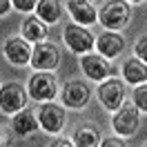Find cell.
I'll return each mask as SVG.
<instances>
[{
	"instance_id": "277c9868",
	"label": "cell",
	"mask_w": 147,
	"mask_h": 147,
	"mask_svg": "<svg viewBox=\"0 0 147 147\" xmlns=\"http://www.w3.org/2000/svg\"><path fill=\"white\" fill-rule=\"evenodd\" d=\"M56 94H58V87H56V78L49 71H38L31 76L29 80V96L34 100H51Z\"/></svg>"
},
{
	"instance_id": "603a6c76",
	"label": "cell",
	"mask_w": 147,
	"mask_h": 147,
	"mask_svg": "<svg viewBox=\"0 0 147 147\" xmlns=\"http://www.w3.org/2000/svg\"><path fill=\"white\" fill-rule=\"evenodd\" d=\"M7 11H9V0H0V13L5 16Z\"/></svg>"
},
{
	"instance_id": "4fadbf2b",
	"label": "cell",
	"mask_w": 147,
	"mask_h": 147,
	"mask_svg": "<svg viewBox=\"0 0 147 147\" xmlns=\"http://www.w3.org/2000/svg\"><path fill=\"white\" fill-rule=\"evenodd\" d=\"M67 9H69V13L74 16V20L78 25H92V22H96V9L92 7L89 0H69Z\"/></svg>"
},
{
	"instance_id": "7c38bea8",
	"label": "cell",
	"mask_w": 147,
	"mask_h": 147,
	"mask_svg": "<svg viewBox=\"0 0 147 147\" xmlns=\"http://www.w3.org/2000/svg\"><path fill=\"white\" fill-rule=\"evenodd\" d=\"M96 45H98V51H100L105 58H116V56L123 51L125 47V40L118 36V34H111V29L107 34H100L96 38Z\"/></svg>"
},
{
	"instance_id": "5b68a950",
	"label": "cell",
	"mask_w": 147,
	"mask_h": 147,
	"mask_svg": "<svg viewBox=\"0 0 147 147\" xmlns=\"http://www.w3.org/2000/svg\"><path fill=\"white\" fill-rule=\"evenodd\" d=\"M65 42L67 47L76 51V54H85V51H89L94 47V36L92 31H87L83 25H78V22H69L67 27H65Z\"/></svg>"
},
{
	"instance_id": "9c48e42d",
	"label": "cell",
	"mask_w": 147,
	"mask_h": 147,
	"mask_svg": "<svg viewBox=\"0 0 147 147\" xmlns=\"http://www.w3.org/2000/svg\"><path fill=\"white\" fill-rule=\"evenodd\" d=\"M65 118H67V116H65V109L58 107V105H54L51 100H47V105H42V107H40V114H38V120H40L42 129L49 131V134H58V131L65 127Z\"/></svg>"
},
{
	"instance_id": "d6986e66",
	"label": "cell",
	"mask_w": 147,
	"mask_h": 147,
	"mask_svg": "<svg viewBox=\"0 0 147 147\" xmlns=\"http://www.w3.org/2000/svg\"><path fill=\"white\" fill-rule=\"evenodd\" d=\"M134 102L138 105V109H140V111H147V85L134 89Z\"/></svg>"
},
{
	"instance_id": "44dd1931",
	"label": "cell",
	"mask_w": 147,
	"mask_h": 147,
	"mask_svg": "<svg viewBox=\"0 0 147 147\" xmlns=\"http://www.w3.org/2000/svg\"><path fill=\"white\" fill-rule=\"evenodd\" d=\"M13 5H16V9L20 11H31L38 7V0H13Z\"/></svg>"
},
{
	"instance_id": "2e32d148",
	"label": "cell",
	"mask_w": 147,
	"mask_h": 147,
	"mask_svg": "<svg viewBox=\"0 0 147 147\" xmlns=\"http://www.w3.org/2000/svg\"><path fill=\"white\" fill-rule=\"evenodd\" d=\"M11 125H13V131H16V134L27 136V134H34V131L38 129L40 120H36V116H34V111H31V109H20L18 114L13 116Z\"/></svg>"
},
{
	"instance_id": "30bf717a",
	"label": "cell",
	"mask_w": 147,
	"mask_h": 147,
	"mask_svg": "<svg viewBox=\"0 0 147 147\" xmlns=\"http://www.w3.org/2000/svg\"><path fill=\"white\" fill-rule=\"evenodd\" d=\"M89 100V87L80 80H69L63 87V102L71 109H83Z\"/></svg>"
},
{
	"instance_id": "5bb4252c",
	"label": "cell",
	"mask_w": 147,
	"mask_h": 147,
	"mask_svg": "<svg viewBox=\"0 0 147 147\" xmlns=\"http://www.w3.org/2000/svg\"><path fill=\"white\" fill-rule=\"evenodd\" d=\"M123 76H125V80L131 83V85H143L147 80V63H143L138 56L125 60V65H123Z\"/></svg>"
},
{
	"instance_id": "6da1fadb",
	"label": "cell",
	"mask_w": 147,
	"mask_h": 147,
	"mask_svg": "<svg viewBox=\"0 0 147 147\" xmlns=\"http://www.w3.org/2000/svg\"><path fill=\"white\" fill-rule=\"evenodd\" d=\"M129 18H131V9L125 0H111L98 13V20L105 29H111V31H118V29L127 27Z\"/></svg>"
},
{
	"instance_id": "8992f818",
	"label": "cell",
	"mask_w": 147,
	"mask_h": 147,
	"mask_svg": "<svg viewBox=\"0 0 147 147\" xmlns=\"http://www.w3.org/2000/svg\"><path fill=\"white\" fill-rule=\"evenodd\" d=\"M60 63V51L56 49V45L51 42H36L34 47V54H31V67L34 69H40V71H45V69H56V65Z\"/></svg>"
},
{
	"instance_id": "9a60e30c",
	"label": "cell",
	"mask_w": 147,
	"mask_h": 147,
	"mask_svg": "<svg viewBox=\"0 0 147 147\" xmlns=\"http://www.w3.org/2000/svg\"><path fill=\"white\" fill-rule=\"evenodd\" d=\"M47 34V22L40 16H29L22 25V38H27L29 42H42Z\"/></svg>"
},
{
	"instance_id": "ac0fdd59",
	"label": "cell",
	"mask_w": 147,
	"mask_h": 147,
	"mask_svg": "<svg viewBox=\"0 0 147 147\" xmlns=\"http://www.w3.org/2000/svg\"><path fill=\"white\" fill-rule=\"evenodd\" d=\"M74 145L76 147H96V145H100V131L96 127H92V125H85V127L76 129Z\"/></svg>"
},
{
	"instance_id": "cb8c5ba5",
	"label": "cell",
	"mask_w": 147,
	"mask_h": 147,
	"mask_svg": "<svg viewBox=\"0 0 147 147\" xmlns=\"http://www.w3.org/2000/svg\"><path fill=\"white\" fill-rule=\"evenodd\" d=\"M54 145H74V140H56Z\"/></svg>"
},
{
	"instance_id": "ffe728a7",
	"label": "cell",
	"mask_w": 147,
	"mask_h": 147,
	"mask_svg": "<svg viewBox=\"0 0 147 147\" xmlns=\"http://www.w3.org/2000/svg\"><path fill=\"white\" fill-rule=\"evenodd\" d=\"M136 56L143 60V63H147V36H143L136 42Z\"/></svg>"
},
{
	"instance_id": "7402d4cb",
	"label": "cell",
	"mask_w": 147,
	"mask_h": 147,
	"mask_svg": "<svg viewBox=\"0 0 147 147\" xmlns=\"http://www.w3.org/2000/svg\"><path fill=\"white\" fill-rule=\"evenodd\" d=\"M102 147H123L125 143L123 140H116V138H107V140H100Z\"/></svg>"
},
{
	"instance_id": "ba28073f",
	"label": "cell",
	"mask_w": 147,
	"mask_h": 147,
	"mask_svg": "<svg viewBox=\"0 0 147 147\" xmlns=\"http://www.w3.org/2000/svg\"><path fill=\"white\" fill-rule=\"evenodd\" d=\"M80 67H83V71L87 78H92V80H105L107 76L114 74L111 69V65L107 63V58L105 56H98V54H85L80 58Z\"/></svg>"
},
{
	"instance_id": "52a82bcc",
	"label": "cell",
	"mask_w": 147,
	"mask_h": 147,
	"mask_svg": "<svg viewBox=\"0 0 147 147\" xmlns=\"http://www.w3.org/2000/svg\"><path fill=\"white\" fill-rule=\"evenodd\" d=\"M98 98L109 111H114V109H118L123 105V100H125V87H123V83L118 78L102 80V85L98 87Z\"/></svg>"
},
{
	"instance_id": "d4e9b609",
	"label": "cell",
	"mask_w": 147,
	"mask_h": 147,
	"mask_svg": "<svg viewBox=\"0 0 147 147\" xmlns=\"http://www.w3.org/2000/svg\"><path fill=\"white\" fill-rule=\"evenodd\" d=\"M129 2H134V5H138V2H143V0H129Z\"/></svg>"
},
{
	"instance_id": "8fae6325",
	"label": "cell",
	"mask_w": 147,
	"mask_h": 147,
	"mask_svg": "<svg viewBox=\"0 0 147 147\" xmlns=\"http://www.w3.org/2000/svg\"><path fill=\"white\" fill-rule=\"evenodd\" d=\"M2 51H5V58H7L11 65H27V63H31V54H34V49L29 47L27 38L7 40Z\"/></svg>"
},
{
	"instance_id": "3957f363",
	"label": "cell",
	"mask_w": 147,
	"mask_h": 147,
	"mask_svg": "<svg viewBox=\"0 0 147 147\" xmlns=\"http://www.w3.org/2000/svg\"><path fill=\"white\" fill-rule=\"evenodd\" d=\"M27 105V94L20 83H5L0 89V109L2 114H18Z\"/></svg>"
},
{
	"instance_id": "7a4b0ae2",
	"label": "cell",
	"mask_w": 147,
	"mask_h": 147,
	"mask_svg": "<svg viewBox=\"0 0 147 147\" xmlns=\"http://www.w3.org/2000/svg\"><path fill=\"white\" fill-rule=\"evenodd\" d=\"M140 109H138V105L131 100H123L116 114H114V120H111V125H114V131L118 134V136H131L134 131L138 129V123H140Z\"/></svg>"
},
{
	"instance_id": "e0dca14e",
	"label": "cell",
	"mask_w": 147,
	"mask_h": 147,
	"mask_svg": "<svg viewBox=\"0 0 147 147\" xmlns=\"http://www.w3.org/2000/svg\"><path fill=\"white\" fill-rule=\"evenodd\" d=\"M36 11L47 25H54V22H58V18H60L63 5H60V0H38Z\"/></svg>"
}]
</instances>
